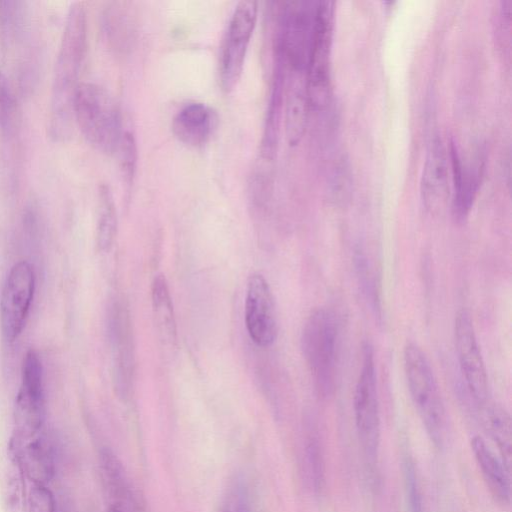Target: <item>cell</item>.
Listing matches in <instances>:
<instances>
[{
	"instance_id": "9a60e30c",
	"label": "cell",
	"mask_w": 512,
	"mask_h": 512,
	"mask_svg": "<svg viewBox=\"0 0 512 512\" xmlns=\"http://www.w3.org/2000/svg\"><path fill=\"white\" fill-rule=\"evenodd\" d=\"M285 83L286 67L280 54L275 52L274 71L260 143L261 157L268 161L273 160L277 152Z\"/></svg>"
},
{
	"instance_id": "ac0fdd59",
	"label": "cell",
	"mask_w": 512,
	"mask_h": 512,
	"mask_svg": "<svg viewBox=\"0 0 512 512\" xmlns=\"http://www.w3.org/2000/svg\"><path fill=\"white\" fill-rule=\"evenodd\" d=\"M471 448L493 496L501 503H509L511 485L507 466L495 455L480 436H475L471 440Z\"/></svg>"
},
{
	"instance_id": "52a82bcc",
	"label": "cell",
	"mask_w": 512,
	"mask_h": 512,
	"mask_svg": "<svg viewBox=\"0 0 512 512\" xmlns=\"http://www.w3.org/2000/svg\"><path fill=\"white\" fill-rule=\"evenodd\" d=\"M355 425L366 455L374 459L380 438V413L374 350L366 343L362 351V364L353 399Z\"/></svg>"
},
{
	"instance_id": "8992f818",
	"label": "cell",
	"mask_w": 512,
	"mask_h": 512,
	"mask_svg": "<svg viewBox=\"0 0 512 512\" xmlns=\"http://www.w3.org/2000/svg\"><path fill=\"white\" fill-rule=\"evenodd\" d=\"M258 18L256 1L237 3L228 21L219 54V77L222 89L229 93L237 85Z\"/></svg>"
},
{
	"instance_id": "4fadbf2b",
	"label": "cell",
	"mask_w": 512,
	"mask_h": 512,
	"mask_svg": "<svg viewBox=\"0 0 512 512\" xmlns=\"http://www.w3.org/2000/svg\"><path fill=\"white\" fill-rule=\"evenodd\" d=\"M217 124L218 116L213 108L192 102L177 111L172 120V132L181 143L197 148L208 143Z\"/></svg>"
},
{
	"instance_id": "8fae6325",
	"label": "cell",
	"mask_w": 512,
	"mask_h": 512,
	"mask_svg": "<svg viewBox=\"0 0 512 512\" xmlns=\"http://www.w3.org/2000/svg\"><path fill=\"white\" fill-rule=\"evenodd\" d=\"M245 323L251 340L260 347L272 345L277 322L272 291L259 273L250 275L245 299Z\"/></svg>"
},
{
	"instance_id": "e0dca14e",
	"label": "cell",
	"mask_w": 512,
	"mask_h": 512,
	"mask_svg": "<svg viewBox=\"0 0 512 512\" xmlns=\"http://www.w3.org/2000/svg\"><path fill=\"white\" fill-rule=\"evenodd\" d=\"M285 100V131L290 146L302 139L310 105L306 89V73L290 71Z\"/></svg>"
},
{
	"instance_id": "5bb4252c",
	"label": "cell",
	"mask_w": 512,
	"mask_h": 512,
	"mask_svg": "<svg viewBox=\"0 0 512 512\" xmlns=\"http://www.w3.org/2000/svg\"><path fill=\"white\" fill-rule=\"evenodd\" d=\"M9 455L19 463L23 473L33 484L47 485L55 474L53 451L43 437L20 442L11 437Z\"/></svg>"
},
{
	"instance_id": "30bf717a",
	"label": "cell",
	"mask_w": 512,
	"mask_h": 512,
	"mask_svg": "<svg viewBox=\"0 0 512 512\" xmlns=\"http://www.w3.org/2000/svg\"><path fill=\"white\" fill-rule=\"evenodd\" d=\"M454 342L467 389L480 407L488 401V378L473 321L464 309L455 316Z\"/></svg>"
},
{
	"instance_id": "5b68a950",
	"label": "cell",
	"mask_w": 512,
	"mask_h": 512,
	"mask_svg": "<svg viewBox=\"0 0 512 512\" xmlns=\"http://www.w3.org/2000/svg\"><path fill=\"white\" fill-rule=\"evenodd\" d=\"M333 2H315L313 31L306 67V89L310 109L322 110L332 94L331 52Z\"/></svg>"
},
{
	"instance_id": "d4e9b609",
	"label": "cell",
	"mask_w": 512,
	"mask_h": 512,
	"mask_svg": "<svg viewBox=\"0 0 512 512\" xmlns=\"http://www.w3.org/2000/svg\"><path fill=\"white\" fill-rule=\"evenodd\" d=\"M119 156L120 171L127 188L133 185L137 167V144L132 132L124 131L116 152Z\"/></svg>"
},
{
	"instance_id": "7c38bea8",
	"label": "cell",
	"mask_w": 512,
	"mask_h": 512,
	"mask_svg": "<svg viewBox=\"0 0 512 512\" xmlns=\"http://www.w3.org/2000/svg\"><path fill=\"white\" fill-rule=\"evenodd\" d=\"M450 165L443 140L436 136L430 143L420 179V195L430 213H439L450 195Z\"/></svg>"
},
{
	"instance_id": "83f0119b",
	"label": "cell",
	"mask_w": 512,
	"mask_h": 512,
	"mask_svg": "<svg viewBox=\"0 0 512 512\" xmlns=\"http://www.w3.org/2000/svg\"><path fill=\"white\" fill-rule=\"evenodd\" d=\"M109 512H123V511L115 506H111L109 509Z\"/></svg>"
},
{
	"instance_id": "6da1fadb",
	"label": "cell",
	"mask_w": 512,
	"mask_h": 512,
	"mask_svg": "<svg viewBox=\"0 0 512 512\" xmlns=\"http://www.w3.org/2000/svg\"><path fill=\"white\" fill-rule=\"evenodd\" d=\"M86 47L85 9L82 4L74 3L66 17L52 81L50 131L55 138H64L69 132Z\"/></svg>"
},
{
	"instance_id": "ba28073f",
	"label": "cell",
	"mask_w": 512,
	"mask_h": 512,
	"mask_svg": "<svg viewBox=\"0 0 512 512\" xmlns=\"http://www.w3.org/2000/svg\"><path fill=\"white\" fill-rule=\"evenodd\" d=\"M45 420L43 373L39 356L30 350L22 366V381L15 408V430L12 437L25 442L38 435Z\"/></svg>"
},
{
	"instance_id": "2e32d148",
	"label": "cell",
	"mask_w": 512,
	"mask_h": 512,
	"mask_svg": "<svg viewBox=\"0 0 512 512\" xmlns=\"http://www.w3.org/2000/svg\"><path fill=\"white\" fill-rule=\"evenodd\" d=\"M452 181L451 210L457 222H463L470 213L477 192L478 174L462 162L456 144L447 148Z\"/></svg>"
},
{
	"instance_id": "484cf974",
	"label": "cell",
	"mask_w": 512,
	"mask_h": 512,
	"mask_svg": "<svg viewBox=\"0 0 512 512\" xmlns=\"http://www.w3.org/2000/svg\"><path fill=\"white\" fill-rule=\"evenodd\" d=\"M29 512H56V501L52 491L42 484H33L28 497Z\"/></svg>"
},
{
	"instance_id": "44dd1931",
	"label": "cell",
	"mask_w": 512,
	"mask_h": 512,
	"mask_svg": "<svg viewBox=\"0 0 512 512\" xmlns=\"http://www.w3.org/2000/svg\"><path fill=\"white\" fill-rule=\"evenodd\" d=\"M155 321L165 340L175 341L176 325L168 283L163 275H157L151 287Z\"/></svg>"
},
{
	"instance_id": "3957f363",
	"label": "cell",
	"mask_w": 512,
	"mask_h": 512,
	"mask_svg": "<svg viewBox=\"0 0 512 512\" xmlns=\"http://www.w3.org/2000/svg\"><path fill=\"white\" fill-rule=\"evenodd\" d=\"M338 323L327 308L314 310L307 318L301 335V347L313 384L321 397L334 392L338 361Z\"/></svg>"
},
{
	"instance_id": "cb8c5ba5",
	"label": "cell",
	"mask_w": 512,
	"mask_h": 512,
	"mask_svg": "<svg viewBox=\"0 0 512 512\" xmlns=\"http://www.w3.org/2000/svg\"><path fill=\"white\" fill-rule=\"evenodd\" d=\"M352 191V174L349 164L339 158L332 166L328 176L327 193L331 201L343 204L349 200Z\"/></svg>"
},
{
	"instance_id": "603a6c76",
	"label": "cell",
	"mask_w": 512,
	"mask_h": 512,
	"mask_svg": "<svg viewBox=\"0 0 512 512\" xmlns=\"http://www.w3.org/2000/svg\"><path fill=\"white\" fill-rule=\"evenodd\" d=\"M99 218L97 237L102 249L109 248L116 233L117 218L113 196L109 186L101 185L99 189Z\"/></svg>"
},
{
	"instance_id": "d6986e66",
	"label": "cell",
	"mask_w": 512,
	"mask_h": 512,
	"mask_svg": "<svg viewBox=\"0 0 512 512\" xmlns=\"http://www.w3.org/2000/svg\"><path fill=\"white\" fill-rule=\"evenodd\" d=\"M113 335L116 350V381L122 392H127L133 379L134 356L129 313L122 306L114 314Z\"/></svg>"
},
{
	"instance_id": "9c48e42d",
	"label": "cell",
	"mask_w": 512,
	"mask_h": 512,
	"mask_svg": "<svg viewBox=\"0 0 512 512\" xmlns=\"http://www.w3.org/2000/svg\"><path fill=\"white\" fill-rule=\"evenodd\" d=\"M34 291L33 267L26 261L18 262L6 278L0 300V324L6 341L13 342L21 334Z\"/></svg>"
},
{
	"instance_id": "277c9868",
	"label": "cell",
	"mask_w": 512,
	"mask_h": 512,
	"mask_svg": "<svg viewBox=\"0 0 512 512\" xmlns=\"http://www.w3.org/2000/svg\"><path fill=\"white\" fill-rule=\"evenodd\" d=\"M403 363L415 409L430 438L436 444H441L446 434L447 418L430 362L417 344L408 343L404 348Z\"/></svg>"
},
{
	"instance_id": "7a4b0ae2",
	"label": "cell",
	"mask_w": 512,
	"mask_h": 512,
	"mask_svg": "<svg viewBox=\"0 0 512 512\" xmlns=\"http://www.w3.org/2000/svg\"><path fill=\"white\" fill-rule=\"evenodd\" d=\"M73 118L95 150L116 154L124 133L122 117L115 99L105 88L80 83L73 102Z\"/></svg>"
},
{
	"instance_id": "7402d4cb",
	"label": "cell",
	"mask_w": 512,
	"mask_h": 512,
	"mask_svg": "<svg viewBox=\"0 0 512 512\" xmlns=\"http://www.w3.org/2000/svg\"><path fill=\"white\" fill-rule=\"evenodd\" d=\"M100 467L109 495L115 501L112 506L119 507L129 494L121 463L109 449H103L100 454Z\"/></svg>"
},
{
	"instance_id": "4316f807",
	"label": "cell",
	"mask_w": 512,
	"mask_h": 512,
	"mask_svg": "<svg viewBox=\"0 0 512 512\" xmlns=\"http://www.w3.org/2000/svg\"><path fill=\"white\" fill-rule=\"evenodd\" d=\"M13 108L12 95L6 78L0 73V125L8 123Z\"/></svg>"
},
{
	"instance_id": "ffe728a7",
	"label": "cell",
	"mask_w": 512,
	"mask_h": 512,
	"mask_svg": "<svg viewBox=\"0 0 512 512\" xmlns=\"http://www.w3.org/2000/svg\"><path fill=\"white\" fill-rule=\"evenodd\" d=\"M482 420L490 437L498 446L503 462L510 470L512 425L507 410L497 404L487 401L480 406Z\"/></svg>"
}]
</instances>
